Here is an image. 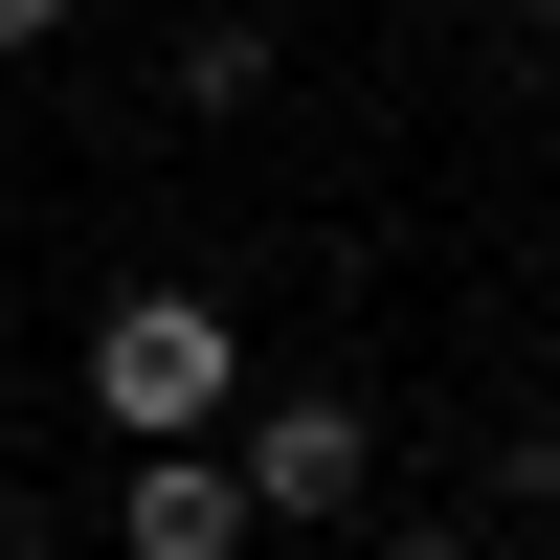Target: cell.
<instances>
[{
    "label": "cell",
    "mask_w": 560,
    "mask_h": 560,
    "mask_svg": "<svg viewBox=\"0 0 560 560\" xmlns=\"http://www.w3.org/2000/svg\"><path fill=\"white\" fill-rule=\"evenodd\" d=\"M90 427H113V448H224V427H247V337H224V292L158 269V292L90 314Z\"/></svg>",
    "instance_id": "obj_1"
},
{
    "label": "cell",
    "mask_w": 560,
    "mask_h": 560,
    "mask_svg": "<svg viewBox=\"0 0 560 560\" xmlns=\"http://www.w3.org/2000/svg\"><path fill=\"white\" fill-rule=\"evenodd\" d=\"M224 448H247V493H269V516H382V427H359L337 382H269Z\"/></svg>",
    "instance_id": "obj_2"
},
{
    "label": "cell",
    "mask_w": 560,
    "mask_h": 560,
    "mask_svg": "<svg viewBox=\"0 0 560 560\" xmlns=\"http://www.w3.org/2000/svg\"><path fill=\"white\" fill-rule=\"evenodd\" d=\"M247 538H269L247 448H135V493H113V560H247Z\"/></svg>",
    "instance_id": "obj_3"
},
{
    "label": "cell",
    "mask_w": 560,
    "mask_h": 560,
    "mask_svg": "<svg viewBox=\"0 0 560 560\" xmlns=\"http://www.w3.org/2000/svg\"><path fill=\"white\" fill-rule=\"evenodd\" d=\"M269 90V23H179V68H158V113H247Z\"/></svg>",
    "instance_id": "obj_4"
},
{
    "label": "cell",
    "mask_w": 560,
    "mask_h": 560,
    "mask_svg": "<svg viewBox=\"0 0 560 560\" xmlns=\"http://www.w3.org/2000/svg\"><path fill=\"white\" fill-rule=\"evenodd\" d=\"M471 516H560V427H493L471 448Z\"/></svg>",
    "instance_id": "obj_5"
},
{
    "label": "cell",
    "mask_w": 560,
    "mask_h": 560,
    "mask_svg": "<svg viewBox=\"0 0 560 560\" xmlns=\"http://www.w3.org/2000/svg\"><path fill=\"white\" fill-rule=\"evenodd\" d=\"M382 560H493V516H448V493H427V516H382Z\"/></svg>",
    "instance_id": "obj_6"
},
{
    "label": "cell",
    "mask_w": 560,
    "mask_h": 560,
    "mask_svg": "<svg viewBox=\"0 0 560 560\" xmlns=\"http://www.w3.org/2000/svg\"><path fill=\"white\" fill-rule=\"evenodd\" d=\"M90 23V0H0V68H45V45H68Z\"/></svg>",
    "instance_id": "obj_7"
},
{
    "label": "cell",
    "mask_w": 560,
    "mask_h": 560,
    "mask_svg": "<svg viewBox=\"0 0 560 560\" xmlns=\"http://www.w3.org/2000/svg\"><path fill=\"white\" fill-rule=\"evenodd\" d=\"M516 23H538V45H560V0H516Z\"/></svg>",
    "instance_id": "obj_8"
},
{
    "label": "cell",
    "mask_w": 560,
    "mask_h": 560,
    "mask_svg": "<svg viewBox=\"0 0 560 560\" xmlns=\"http://www.w3.org/2000/svg\"><path fill=\"white\" fill-rule=\"evenodd\" d=\"M0 560H23V538H0Z\"/></svg>",
    "instance_id": "obj_9"
}]
</instances>
